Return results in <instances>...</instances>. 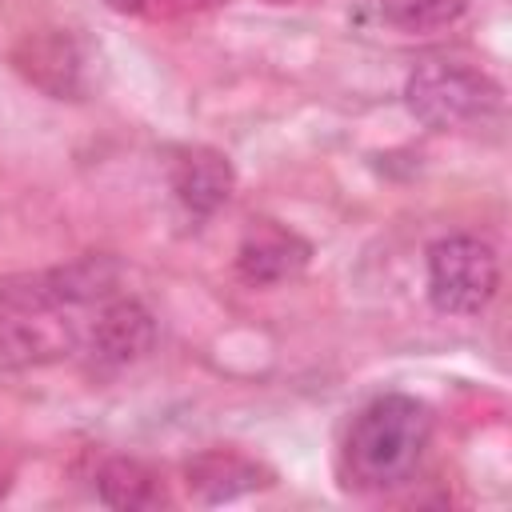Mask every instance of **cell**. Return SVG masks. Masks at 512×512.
Returning <instances> with one entry per match:
<instances>
[{
	"mask_svg": "<svg viewBox=\"0 0 512 512\" xmlns=\"http://www.w3.org/2000/svg\"><path fill=\"white\" fill-rule=\"evenodd\" d=\"M80 308H72L48 272L8 280L0 288V372L44 368L76 352Z\"/></svg>",
	"mask_w": 512,
	"mask_h": 512,
	"instance_id": "1",
	"label": "cell"
},
{
	"mask_svg": "<svg viewBox=\"0 0 512 512\" xmlns=\"http://www.w3.org/2000/svg\"><path fill=\"white\" fill-rule=\"evenodd\" d=\"M428 432H432V416L420 400L400 396V392L376 396L368 408L356 412L348 428L344 460H348L352 480L368 488L400 484L424 456Z\"/></svg>",
	"mask_w": 512,
	"mask_h": 512,
	"instance_id": "2",
	"label": "cell"
},
{
	"mask_svg": "<svg viewBox=\"0 0 512 512\" xmlns=\"http://www.w3.org/2000/svg\"><path fill=\"white\" fill-rule=\"evenodd\" d=\"M404 104L408 112L436 128V132H460L488 124L504 108V88L484 68L460 64V60H420L404 80Z\"/></svg>",
	"mask_w": 512,
	"mask_h": 512,
	"instance_id": "3",
	"label": "cell"
},
{
	"mask_svg": "<svg viewBox=\"0 0 512 512\" xmlns=\"http://www.w3.org/2000/svg\"><path fill=\"white\" fill-rule=\"evenodd\" d=\"M500 288V256L480 236H444L428 248V296L436 312L480 316Z\"/></svg>",
	"mask_w": 512,
	"mask_h": 512,
	"instance_id": "4",
	"label": "cell"
},
{
	"mask_svg": "<svg viewBox=\"0 0 512 512\" xmlns=\"http://www.w3.org/2000/svg\"><path fill=\"white\" fill-rule=\"evenodd\" d=\"M12 64L28 84L48 92L52 100H76L84 92V56L76 40L60 28L28 32L12 48Z\"/></svg>",
	"mask_w": 512,
	"mask_h": 512,
	"instance_id": "5",
	"label": "cell"
},
{
	"mask_svg": "<svg viewBox=\"0 0 512 512\" xmlns=\"http://www.w3.org/2000/svg\"><path fill=\"white\" fill-rule=\"evenodd\" d=\"M88 352L100 368H128L144 360L156 344V320L140 300L112 296L100 304L92 328H88Z\"/></svg>",
	"mask_w": 512,
	"mask_h": 512,
	"instance_id": "6",
	"label": "cell"
},
{
	"mask_svg": "<svg viewBox=\"0 0 512 512\" xmlns=\"http://www.w3.org/2000/svg\"><path fill=\"white\" fill-rule=\"evenodd\" d=\"M184 480L200 504H224V500L248 496L256 488H268L272 472L236 448H208L184 464Z\"/></svg>",
	"mask_w": 512,
	"mask_h": 512,
	"instance_id": "7",
	"label": "cell"
},
{
	"mask_svg": "<svg viewBox=\"0 0 512 512\" xmlns=\"http://www.w3.org/2000/svg\"><path fill=\"white\" fill-rule=\"evenodd\" d=\"M308 244L288 232V228H276V224H256L240 248H236V272L240 280L256 284V288H268V284H284L292 280L304 264H308Z\"/></svg>",
	"mask_w": 512,
	"mask_h": 512,
	"instance_id": "8",
	"label": "cell"
},
{
	"mask_svg": "<svg viewBox=\"0 0 512 512\" xmlns=\"http://www.w3.org/2000/svg\"><path fill=\"white\" fill-rule=\"evenodd\" d=\"M168 180H172L176 200L192 216H212L216 208H224L228 196H232V184H236L228 156L216 152V148H184V152H176V160L168 168Z\"/></svg>",
	"mask_w": 512,
	"mask_h": 512,
	"instance_id": "9",
	"label": "cell"
},
{
	"mask_svg": "<svg viewBox=\"0 0 512 512\" xmlns=\"http://www.w3.org/2000/svg\"><path fill=\"white\" fill-rule=\"evenodd\" d=\"M96 492L108 508H120V512H148V508H164L168 504V488L164 480L132 460V456H112L100 464L96 472Z\"/></svg>",
	"mask_w": 512,
	"mask_h": 512,
	"instance_id": "10",
	"label": "cell"
},
{
	"mask_svg": "<svg viewBox=\"0 0 512 512\" xmlns=\"http://www.w3.org/2000/svg\"><path fill=\"white\" fill-rule=\"evenodd\" d=\"M468 12V0H384L380 16L396 32H440Z\"/></svg>",
	"mask_w": 512,
	"mask_h": 512,
	"instance_id": "11",
	"label": "cell"
},
{
	"mask_svg": "<svg viewBox=\"0 0 512 512\" xmlns=\"http://www.w3.org/2000/svg\"><path fill=\"white\" fill-rule=\"evenodd\" d=\"M212 4H220V0H108V8L128 12V16H148V20H168V16L200 12Z\"/></svg>",
	"mask_w": 512,
	"mask_h": 512,
	"instance_id": "12",
	"label": "cell"
},
{
	"mask_svg": "<svg viewBox=\"0 0 512 512\" xmlns=\"http://www.w3.org/2000/svg\"><path fill=\"white\" fill-rule=\"evenodd\" d=\"M264 4H296V0H264Z\"/></svg>",
	"mask_w": 512,
	"mask_h": 512,
	"instance_id": "13",
	"label": "cell"
},
{
	"mask_svg": "<svg viewBox=\"0 0 512 512\" xmlns=\"http://www.w3.org/2000/svg\"><path fill=\"white\" fill-rule=\"evenodd\" d=\"M0 496H4V480H0Z\"/></svg>",
	"mask_w": 512,
	"mask_h": 512,
	"instance_id": "14",
	"label": "cell"
}]
</instances>
